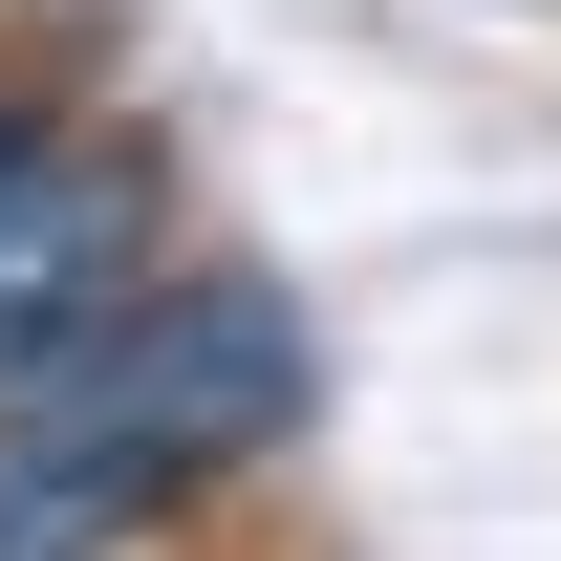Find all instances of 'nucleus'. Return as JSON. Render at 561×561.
Masks as SVG:
<instances>
[{
  "instance_id": "nucleus-1",
  "label": "nucleus",
  "mask_w": 561,
  "mask_h": 561,
  "mask_svg": "<svg viewBox=\"0 0 561 561\" xmlns=\"http://www.w3.org/2000/svg\"><path fill=\"white\" fill-rule=\"evenodd\" d=\"M151 130L108 108H0V389L22 367H66L87 324H130L151 302Z\"/></svg>"
}]
</instances>
